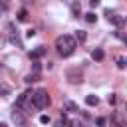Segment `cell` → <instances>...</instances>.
<instances>
[{
    "label": "cell",
    "mask_w": 127,
    "mask_h": 127,
    "mask_svg": "<svg viewBox=\"0 0 127 127\" xmlns=\"http://www.w3.org/2000/svg\"><path fill=\"white\" fill-rule=\"evenodd\" d=\"M18 20H20V22H26V20H28V10H26V8L18 12Z\"/></svg>",
    "instance_id": "8"
},
{
    "label": "cell",
    "mask_w": 127,
    "mask_h": 127,
    "mask_svg": "<svg viewBox=\"0 0 127 127\" xmlns=\"http://www.w3.org/2000/svg\"><path fill=\"white\" fill-rule=\"evenodd\" d=\"M44 56H46V48H44V46H40V48H36V50L30 52V58H32V60H40V58H44Z\"/></svg>",
    "instance_id": "3"
},
{
    "label": "cell",
    "mask_w": 127,
    "mask_h": 127,
    "mask_svg": "<svg viewBox=\"0 0 127 127\" xmlns=\"http://www.w3.org/2000/svg\"><path fill=\"white\" fill-rule=\"evenodd\" d=\"M32 105L36 109H44L50 105V97H48V91L46 89H38L36 93H32Z\"/></svg>",
    "instance_id": "2"
},
{
    "label": "cell",
    "mask_w": 127,
    "mask_h": 127,
    "mask_svg": "<svg viewBox=\"0 0 127 127\" xmlns=\"http://www.w3.org/2000/svg\"><path fill=\"white\" fill-rule=\"evenodd\" d=\"M12 117H14V121H16V123H18V125H24V117H22V115H20V113H18V111H16V113H14V115H12Z\"/></svg>",
    "instance_id": "13"
},
{
    "label": "cell",
    "mask_w": 127,
    "mask_h": 127,
    "mask_svg": "<svg viewBox=\"0 0 127 127\" xmlns=\"http://www.w3.org/2000/svg\"><path fill=\"white\" fill-rule=\"evenodd\" d=\"M0 127H8V125H6V123H0Z\"/></svg>",
    "instance_id": "24"
},
{
    "label": "cell",
    "mask_w": 127,
    "mask_h": 127,
    "mask_svg": "<svg viewBox=\"0 0 127 127\" xmlns=\"http://www.w3.org/2000/svg\"><path fill=\"white\" fill-rule=\"evenodd\" d=\"M85 103H87V105H97L99 99H97V95H87V97H85Z\"/></svg>",
    "instance_id": "6"
},
{
    "label": "cell",
    "mask_w": 127,
    "mask_h": 127,
    "mask_svg": "<svg viewBox=\"0 0 127 127\" xmlns=\"http://www.w3.org/2000/svg\"><path fill=\"white\" fill-rule=\"evenodd\" d=\"M99 2H101V0H89V4H91L93 8H95V6H99Z\"/></svg>",
    "instance_id": "22"
},
{
    "label": "cell",
    "mask_w": 127,
    "mask_h": 127,
    "mask_svg": "<svg viewBox=\"0 0 127 127\" xmlns=\"http://www.w3.org/2000/svg\"><path fill=\"white\" fill-rule=\"evenodd\" d=\"M65 109H67V111H77V105H75L73 101H65Z\"/></svg>",
    "instance_id": "12"
},
{
    "label": "cell",
    "mask_w": 127,
    "mask_h": 127,
    "mask_svg": "<svg viewBox=\"0 0 127 127\" xmlns=\"http://www.w3.org/2000/svg\"><path fill=\"white\" fill-rule=\"evenodd\" d=\"M32 69H34V73H40V69H42V64H40V62H34V64H32Z\"/></svg>",
    "instance_id": "15"
},
{
    "label": "cell",
    "mask_w": 127,
    "mask_h": 127,
    "mask_svg": "<svg viewBox=\"0 0 127 127\" xmlns=\"http://www.w3.org/2000/svg\"><path fill=\"white\" fill-rule=\"evenodd\" d=\"M111 22H113L115 26H123V22H125V20H123L121 16H111Z\"/></svg>",
    "instance_id": "10"
},
{
    "label": "cell",
    "mask_w": 127,
    "mask_h": 127,
    "mask_svg": "<svg viewBox=\"0 0 127 127\" xmlns=\"http://www.w3.org/2000/svg\"><path fill=\"white\" fill-rule=\"evenodd\" d=\"M85 38H87V36H85V32H83V30H77V32H75V36H73V40H77V42H83Z\"/></svg>",
    "instance_id": "7"
},
{
    "label": "cell",
    "mask_w": 127,
    "mask_h": 127,
    "mask_svg": "<svg viewBox=\"0 0 127 127\" xmlns=\"http://www.w3.org/2000/svg\"><path fill=\"white\" fill-rule=\"evenodd\" d=\"M105 123H107L105 117H99V119H97V125H99V127H105Z\"/></svg>",
    "instance_id": "19"
},
{
    "label": "cell",
    "mask_w": 127,
    "mask_h": 127,
    "mask_svg": "<svg viewBox=\"0 0 127 127\" xmlns=\"http://www.w3.org/2000/svg\"><path fill=\"white\" fill-rule=\"evenodd\" d=\"M117 67H121V69L125 67V58H119V60H117Z\"/></svg>",
    "instance_id": "16"
},
{
    "label": "cell",
    "mask_w": 127,
    "mask_h": 127,
    "mask_svg": "<svg viewBox=\"0 0 127 127\" xmlns=\"http://www.w3.org/2000/svg\"><path fill=\"white\" fill-rule=\"evenodd\" d=\"M26 36H28V38H34V36H36V30H28Z\"/></svg>",
    "instance_id": "20"
},
{
    "label": "cell",
    "mask_w": 127,
    "mask_h": 127,
    "mask_svg": "<svg viewBox=\"0 0 127 127\" xmlns=\"http://www.w3.org/2000/svg\"><path fill=\"white\" fill-rule=\"evenodd\" d=\"M85 20H87V22H89V24H93V22H95V20H97V16H95V14H93V12H87V14H85Z\"/></svg>",
    "instance_id": "11"
},
{
    "label": "cell",
    "mask_w": 127,
    "mask_h": 127,
    "mask_svg": "<svg viewBox=\"0 0 127 127\" xmlns=\"http://www.w3.org/2000/svg\"><path fill=\"white\" fill-rule=\"evenodd\" d=\"M0 12H6V4H2V2H0Z\"/></svg>",
    "instance_id": "23"
},
{
    "label": "cell",
    "mask_w": 127,
    "mask_h": 127,
    "mask_svg": "<svg viewBox=\"0 0 127 127\" xmlns=\"http://www.w3.org/2000/svg\"><path fill=\"white\" fill-rule=\"evenodd\" d=\"M56 48H58L60 56L67 58V56H71V54H73V50H75V40H73L71 36H67V34L58 36V38H56Z\"/></svg>",
    "instance_id": "1"
},
{
    "label": "cell",
    "mask_w": 127,
    "mask_h": 127,
    "mask_svg": "<svg viewBox=\"0 0 127 127\" xmlns=\"http://www.w3.org/2000/svg\"><path fill=\"white\" fill-rule=\"evenodd\" d=\"M69 127H81L79 121H69Z\"/></svg>",
    "instance_id": "21"
},
{
    "label": "cell",
    "mask_w": 127,
    "mask_h": 127,
    "mask_svg": "<svg viewBox=\"0 0 127 127\" xmlns=\"http://www.w3.org/2000/svg\"><path fill=\"white\" fill-rule=\"evenodd\" d=\"M107 101H109V105H113V103H115V101H117V97H115V95H113V93H111V95H109V97H107Z\"/></svg>",
    "instance_id": "17"
},
{
    "label": "cell",
    "mask_w": 127,
    "mask_h": 127,
    "mask_svg": "<svg viewBox=\"0 0 127 127\" xmlns=\"http://www.w3.org/2000/svg\"><path fill=\"white\" fill-rule=\"evenodd\" d=\"M103 56H105V54H103V50H93V54H91V58H93V60H97V62H101V60H103Z\"/></svg>",
    "instance_id": "5"
},
{
    "label": "cell",
    "mask_w": 127,
    "mask_h": 127,
    "mask_svg": "<svg viewBox=\"0 0 127 127\" xmlns=\"http://www.w3.org/2000/svg\"><path fill=\"white\" fill-rule=\"evenodd\" d=\"M79 12H81L79 2H71V14H73V16H79Z\"/></svg>",
    "instance_id": "4"
},
{
    "label": "cell",
    "mask_w": 127,
    "mask_h": 127,
    "mask_svg": "<svg viewBox=\"0 0 127 127\" xmlns=\"http://www.w3.org/2000/svg\"><path fill=\"white\" fill-rule=\"evenodd\" d=\"M40 123H50V117L48 115H40Z\"/></svg>",
    "instance_id": "18"
},
{
    "label": "cell",
    "mask_w": 127,
    "mask_h": 127,
    "mask_svg": "<svg viewBox=\"0 0 127 127\" xmlns=\"http://www.w3.org/2000/svg\"><path fill=\"white\" fill-rule=\"evenodd\" d=\"M69 81L71 83H77V81H81V75H77L75 71H69Z\"/></svg>",
    "instance_id": "9"
},
{
    "label": "cell",
    "mask_w": 127,
    "mask_h": 127,
    "mask_svg": "<svg viewBox=\"0 0 127 127\" xmlns=\"http://www.w3.org/2000/svg\"><path fill=\"white\" fill-rule=\"evenodd\" d=\"M36 79H38V73H30V75H26L24 81H26V83H32V81H36Z\"/></svg>",
    "instance_id": "14"
}]
</instances>
